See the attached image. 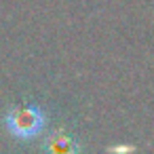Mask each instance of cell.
Instances as JSON below:
<instances>
[{"instance_id": "cell-1", "label": "cell", "mask_w": 154, "mask_h": 154, "mask_svg": "<svg viewBox=\"0 0 154 154\" xmlns=\"http://www.w3.org/2000/svg\"><path fill=\"white\" fill-rule=\"evenodd\" d=\"M49 116L38 103H19L5 114V129L17 141H34L42 137Z\"/></svg>"}, {"instance_id": "cell-2", "label": "cell", "mask_w": 154, "mask_h": 154, "mask_svg": "<svg viewBox=\"0 0 154 154\" xmlns=\"http://www.w3.org/2000/svg\"><path fill=\"white\" fill-rule=\"evenodd\" d=\"M45 150H49L53 154H74V152H78V143H76V137L74 135L63 133V131H57L51 137H47Z\"/></svg>"}]
</instances>
